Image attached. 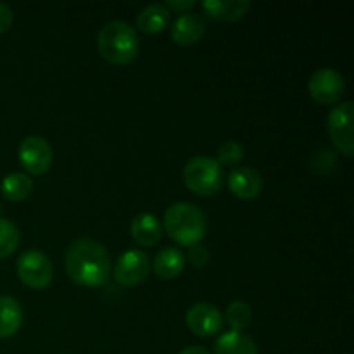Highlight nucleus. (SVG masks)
Wrapping results in <instances>:
<instances>
[{"mask_svg": "<svg viewBox=\"0 0 354 354\" xmlns=\"http://www.w3.org/2000/svg\"><path fill=\"white\" fill-rule=\"evenodd\" d=\"M111 258L106 248L92 239H78L66 251V273L82 287H102L111 277Z\"/></svg>", "mask_w": 354, "mask_h": 354, "instance_id": "obj_1", "label": "nucleus"}, {"mask_svg": "<svg viewBox=\"0 0 354 354\" xmlns=\"http://www.w3.org/2000/svg\"><path fill=\"white\" fill-rule=\"evenodd\" d=\"M165 230L180 245H196L206 237L207 218L201 207L190 203H176L166 209Z\"/></svg>", "mask_w": 354, "mask_h": 354, "instance_id": "obj_2", "label": "nucleus"}, {"mask_svg": "<svg viewBox=\"0 0 354 354\" xmlns=\"http://www.w3.org/2000/svg\"><path fill=\"white\" fill-rule=\"evenodd\" d=\"M97 47L107 62L116 66L130 64L138 54V35L131 24L124 21H111L99 31Z\"/></svg>", "mask_w": 354, "mask_h": 354, "instance_id": "obj_3", "label": "nucleus"}, {"mask_svg": "<svg viewBox=\"0 0 354 354\" xmlns=\"http://www.w3.org/2000/svg\"><path fill=\"white\" fill-rule=\"evenodd\" d=\"M223 168L206 156H196L183 168V183L197 196H213L223 185Z\"/></svg>", "mask_w": 354, "mask_h": 354, "instance_id": "obj_4", "label": "nucleus"}, {"mask_svg": "<svg viewBox=\"0 0 354 354\" xmlns=\"http://www.w3.org/2000/svg\"><path fill=\"white\" fill-rule=\"evenodd\" d=\"M17 277L31 289H45L54 279V266L45 252L28 249L17 259Z\"/></svg>", "mask_w": 354, "mask_h": 354, "instance_id": "obj_5", "label": "nucleus"}, {"mask_svg": "<svg viewBox=\"0 0 354 354\" xmlns=\"http://www.w3.org/2000/svg\"><path fill=\"white\" fill-rule=\"evenodd\" d=\"M353 102H341L330 111L327 120L328 133L332 142L344 156L354 154V131H353Z\"/></svg>", "mask_w": 354, "mask_h": 354, "instance_id": "obj_6", "label": "nucleus"}, {"mask_svg": "<svg viewBox=\"0 0 354 354\" xmlns=\"http://www.w3.org/2000/svg\"><path fill=\"white\" fill-rule=\"evenodd\" d=\"M151 272V259L147 252L131 249L123 252L114 265V280L121 287H135L144 282Z\"/></svg>", "mask_w": 354, "mask_h": 354, "instance_id": "obj_7", "label": "nucleus"}, {"mask_svg": "<svg viewBox=\"0 0 354 354\" xmlns=\"http://www.w3.org/2000/svg\"><path fill=\"white\" fill-rule=\"evenodd\" d=\"M54 161L52 145L38 135H30L19 145V162L31 175H44Z\"/></svg>", "mask_w": 354, "mask_h": 354, "instance_id": "obj_8", "label": "nucleus"}, {"mask_svg": "<svg viewBox=\"0 0 354 354\" xmlns=\"http://www.w3.org/2000/svg\"><path fill=\"white\" fill-rule=\"evenodd\" d=\"M308 90L317 102L327 106V104H334L341 99L346 90V80L335 69L322 68L311 75Z\"/></svg>", "mask_w": 354, "mask_h": 354, "instance_id": "obj_9", "label": "nucleus"}, {"mask_svg": "<svg viewBox=\"0 0 354 354\" xmlns=\"http://www.w3.org/2000/svg\"><path fill=\"white\" fill-rule=\"evenodd\" d=\"M187 327L199 337H213L223 327V315L209 303H196L185 313Z\"/></svg>", "mask_w": 354, "mask_h": 354, "instance_id": "obj_10", "label": "nucleus"}, {"mask_svg": "<svg viewBox=\"0 0 354 354\" xmlns=\"http://www.w3.org/2000/svg\"><path fill=\"white\" fill-rule=\"evenodd\" d=\"M228 189L239 199H254L263 190L261 173L249 166H237L228 175Z\"/></svg>", "mask_w": 354, "mask_h": 354, "instance_id": "obj_11", "label": "nucleus"}, {"mask_svg": "<svg viewBox=\"0 0 354 354\" xmlns=\"http://www.w3.org/2000/svg\"><path fill=\"white\" fill-rule=\"evenodd\" d=\"M204 31H206V24H204L203 16L194 12L182 14L175 19L171 26V38L178 45H194L203 38Z\"/></svg>", "mask_w": 354, "mask_h": 354, "instance_id": "obj_12", "label": "nucleus"}, {"mask_svg": "<svg viewBox=\"0 0 354 354\" xmlns=\"http://www.w3.org/2000/svg\"><path fill=\"white\" fill-rule=\"evenodd\" d=\"M130 235L137 244L144 245V248H152L161 241L162 225L154 214L140 213L131 220Z\"/></svg>", "mask_w": 354, "mask_h": 354, "instance_id": "obj_13", "label": "nucleus"}, {"mask_svg": "<svg viewBox=\"0 0 354 354\" xmlns=\"http://www.w3.org/2000/svg\"><path fill=\"white\" fill-rule=\"evenodd\" d=\"M187 258L178 248H165L156 254L154 272L159 279H176L185 270Z\"/></svg>", "mask_w": 354, "mask_h": 354, "instance_id": "obj_14", "label": "nucleus"}, {"mask_svg": "<svg viewBox=\"0 0 354 354\" xmlns=\"http://www.w3.org/2000/svg\"><path fill=\"white\" fill-rule=\"evenodd\" d=\"M204 12L213 19L237 21L251 9L249 0H206L203 2Z\"/></svg>", "mask_w": 354, "mask_h": 354, "instance_id": "obj_15", "label": "nucleus"}, {"mask_svg": "<svg viewBox=\"0 0 354 354\" xmlns=\"http://www.w3.org/2000/svg\"><path fill=\"white\" fill-rule=\"evenodd\" d=\"M23 325V308L10 296H0V339H9Z\"/></svg>", "mask_w": 354, "mask_h": 354, "instance_id": "obj_16", "label": "nucleus"}, {"mask_svg": "<svg viewBox=\"0 0 354 354\" xmlns=\"http://www.w3.org/2000/svg\"><path fill=\"white\" fill-rule=\"evenodd\" d=\"M171 21V12L165 3H151L144 7L137 17V26L145 33H161Z\"/></svg>", "mask_w": 354, "mask_h": 354, "instance_id": "obj_17", "label": "nucleus"}, {"mask_svg": "<svg viewBox=\"0 0 354 354\" xmlns=\"http://www.w3.org/2000/svg\"><path fill=\"white\" fill-rule=\"evenodd\" d=\"M214 354H258V346L249 335L228 330L218 337Z\"/></svg>", "mask_w": 354, "mask_h": 354, "instance_id": "obj_18", "label": "nucleus"}, {"mask_svg": "<svg viewBox=\"0 0 354 354\" xmlns=\"http://www.w3.org/2000/svg\"><path fill=\"white\" fill-rule=\"evenodd\" d=\"M33 187V180L26 173H10L2 180L0 189H2L6 199L12 201V203H21L31 196Z\"/></svg>", "mask_w": 354, "mask_h": 354, "instance_id": "obj_19", "label": "nucleus"}, {"mask_svg": "<svg viewBox=\"0 0 354 354\" xmlns=\"http://www.w3.org/2000/svg\"><path fill=\"white\" fill-rule=\"evenodd\" d=\"M223 318L228 324V327H230V330L242 332L251 325L252 311L245 301H234V303L228 304Z\"/></svg>", "mask_w": 354, "mask_h": 354, "instance_id": "obj_20", "label": "nucleus"}, {"mask_svg": "<svg viewBox=\"0 0 354 354\" xmlns=\"http://www.w3.org/2000/svg\"><path fill=\"white\" fill-rule=\"evenodd\" d=\"M19 245V230L10 220L0 218V258L12 254Z\"/></svg>", "mask_w": 354, "mask_h": 354, "instance_id": "obj_21", "label": "nucleus"}, {"mask_svg": "<svg viewBox=\"0 0 354 354\" xmlns=\"http://www.w3.org/2000/svg\"><path fill=\"white\" fill-rule=\"evenodd\" d=\"M244 159V147L235 140H227L218 149V159L220 166H237Z\"/></svg>", "mask_w": 354, "mask_h": 354, "instance_id": "obj_22", "label": "nucleus"}, {"mask_svg": "<svg viewBox=\"0 0 354 354\" xmlns=\"http://www.w3.org/2000/svg\"><path fill=\"white\" fill-rule=\"evenodd\" d=\"M189 261L194 266H206L209 263V252L204 245L196 244L189 248Z\"/></svg>", "mask_w": 354, "mask_h": 354, "instance_id": "obj_23", "label": "nucleus"}, {"mask_svg": "<svg viewBox=\"0 0 354 354\" xmlns=\"http://www.w3.org/2000/svg\"><path fill=\"white\" fill-rule=\"evenodd\" d=\"M12 9L7 3L0 2V35L6 33L10 26H12Z\"/></svg>", "mask_w": 354, "mask_h": 354, "instance_id": "obj_24", "label": "nucleus"}, {"mask_svg": "<svg viewBox=\"0 0 354 354\" xmlns=\"http://www.w3.org/2000/svg\"><path fill=\"white\" fill-rule=\"evenodd\" d=\"M196 0H168L166 2V7H169V9H175V10H180V12H183V10H189L192 9L194 6H196Z\"/></svg>", "mask_w": 354, "mask_h": 354, "instance_id": "obj_25", "label": "nucleus"}, {"mask_svg": "<svg viewBox=\"0 0 354 354\" xmlns=\"http://www.w3.org/2000/svg\"><path fill=\"white\" fill-rule=\"evenodd\" d=\"M180 354H209V351L201 348V346H189V348H185L183 351H180Z\"/></svg>", "mask_w": 354, "mask_h": 354, "instance_id": "obj_26", "label": "nucleus"}]
</instances>
